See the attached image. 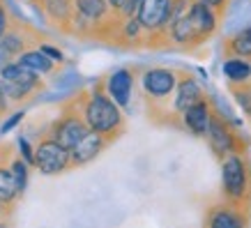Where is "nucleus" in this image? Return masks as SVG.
Here are the masks:
<instances>
[{
    "label": "nucleus",
    "instance_id": "nucleus-1",
    "mask_svg": "<svg viewBox=\"0 0 251 228\" xmlns=\"http://www.w3.org/2000/svg\"><path fill=\"white\" fill-rule=\"evenodd\" d=\"M120 108L122 106L108 92L95 90L83 106V120L92 131H99L106 138H115L122 131V122H125Z\"/></svg>",
    "mask_w": 251,
    "mask_h": 228
},
{
    "label": "nucleus",
    "instance_id": "nucleus-2",
    "mask_svg": "<svg viewBox=\"0 0 251 228\" xmlns=\"http://www.w3.org/2000/svg\"><path fill=\"white\" fill-rule=\"evenodd\" d=\"M221 187H224V196L228 198V203L233 205L247 203L251 194L249 166L237 152H228L221 161Z\"/></svg>",
    "mask_w": 251,
    "mask_h": 228
},
{
    "label": "nucleus",
    "instance_id": "nucleus-3",
    "mask_svg": "<svg viewBox=\"0 0 251 228\" xmlns=\"http://www.w3.org/2000/svg\"><path fill=\"white\" fill-rule=\"evenodd\" d=\"M72 164V152L55 138H46L35 150V166L44 175H58Z\"/></svg>",
    "mask_w": 251,
    "mask_h": 228
},
{
    "label": "nucleus",
    "instance_id": "nucleus-4",
    "mask_svg": "<svg viewBox=\"0 0 251 228\" xmlns=\"http://www.w3.org/2000/svg\"><path fill=\"white\" fill-rule=\"evenodd\" d=\"M175 0H143L138 9V21L145 28V32H161L166 30L168 21L173 16Z\"/></svg>",
    "mask_w": 251,
    "mask_h": 228
},
{
    "label": "nucleus",
    "instance_id": "nucleus-5",
    "mask_svg": "<svg viewBox=\"0 0 251 228\" xmlns=\"http://www.w3.org/2000/svg\"><path fill=\"white\" fill-rule=\"evenodd\" d=\"M177 74L173 69H166V67H152L148 69L143 76H141V85L148 97L152 99H164V97H171L177 88Z\"/></svg>",
    "mask_w": 251,
    "mask_h": 228
},
{
    "label": "nucleus",
    "instance_id": "nucleus-6",
    "mask_svg": "<svg viewBox=\"0 0 251 228\" xmlns=\"http://www.w3.org/2000/svg\"><path fill=\"white\" fill-rule=\"evenodd\" d=\"M189 19H191V25H194V30H196V37L198 42H203L217 30V9L205 5V2H201V0H194L189 2Z\"/></svg>",
    "mask_w": 251,
    "mask_h": 228
},
{
    "label": "nucleus",
    "instance_id": "nucleus-7",
    "mask_svg": "<svg viewBox=\"0 0 251 228\" xmlns=\"http://www.w3.org/2000/svg\"><path fill=\"white\" fill-rule=\"evenodd\" d=\"M88 131H90V127L85 125L83 118H78V115H65L60 122H55L53 138L60 145H65L67 150H72Z\"/></svg>",
    "mask_w": 251,
    "mask_h": 228
},
{
    "label": "nucleus",
    "instance_id": "nucleus-8",
    "mask_svg": "<svg viewBox=\"0 0 251 228\" xmlns=\"http://www.w3.org/2000/svg\"><path fill=\"white\" fill-rule=\"evenodd\" d=\"M212 118H214V113H212V108H210V101H205V99H198L189 108L182 111L184 127H187L194 136H205L207 129H210Z\"/></svg>",
    "mask_w": 251,
    "mask_h": 228
},
{
    "label": "nucleus",
    "instance_id": "nucleus-9",
    "mask_svg": "<svg viewBox=\"0 0 251 228\" xmlns=\"http://www.w3.org/2000/svg\"><path fill=\"white\" fill-rule=\"evenodd\" d=\"M106 143H108V138L104 136V134L90 129L72 150H69L72 152V164H74V166H83V164L92 161L97 154H101V150L106 148Z\"/></svg>",
    "mask_w": 251,
    "mask_h": 228
},
{
    "label": "nucleus",
    "instance_id": "nucleus-10",
    "mask_svg": "<svg viewBox=\"0 0 251 228\" xmlns=\"http://www.w3.org/2000/svg\"><path fill=\"white\" fill-rule=\"evenodd\" d=\"M207 143L214 150V154L219 157H226L228 152H235V134L226 122L214 115L212 122H210V129H207Z\"/></svg>",
    "mask_w": 251,
    "mask_h": 228
},
{
    "label": "nucleus",
    "instance_id": "nucleus-11",
    "mask_svg": "<svg viewBox=\"0 0 251 228\" xmlns=\"http://www.w3.org/2000/svg\"><path fill=\"white\" fill-rule=\"evenodd\" d=\"M131 88H134V76H131L129 69H115L113 74L106 78V92L122 108L129 106Z\"/></svg>",
    "mask_w": 251,
    "mask_h": 228
},
{
    "label": "nucleus",
    "instance_id": "nucleus-12",
    "mask_svg": "<svg viewBox=\"0 0 251 228\" xmlns=\"http://www.w3.org/2000/svg\"><path fill=\"white\" fill-rule=\"evenodd\" d=\"M0 78L7 81V83H14V85H21L23 90L30 92L32 88H37L39 78H37V72H32L30 67H25L21 62H9L7 67L0 69Z\"/></svg>",
    "mask_w": 251,
    "mask_h": 228
},
{
    "label": "nucleus",
    "instance_id": "nucleus-13",
    "mask_svg": "<svg viewBox=\"0 0 251 228\" xmlns=\"http://www.w3.org/2000/svg\"><path fill=\"white\" fill-rule=\"evenodd\" d=\"M203 99V90L201 85L191 78V76H182L177 81V88H175V97H173V108L177 113H182L184 108H189L194 101Z\"/></svg>",
    "mask_w": 251,
    "mask_h": 228
},
{
    "label": "nucleus",
    "instance_id": "nucleus-14",
    "mask_svg": "<svg viewBox=\"0 0 251 228\" xmlns=\"http://www.w3.org/2000/svg\"><path fill=\"white\" fill-rule=\"evenodd\" d=\"M207 224L212 228H242L247 224V217L237 212V207L230 205H219L212 207L210 214H207Z\"/></svg>",
    "mask_w": 251,
    "mask_h": 228
},
{
    "label": "nucleus",
    "instance_id": "nucleus-15",
    "mask_svg": "<svg viewBox=\"0 0 251 228\" xmlns=\"http://www.w3.org/2000/svg\"><path fill=\"white\" fill-rule=\"evenodd\" d=\"M224 74L233 85L247 83L251 78V62L249 58H240V55H230L224 60Z\"/></svg>",
    "mask_w": 251,
    "mask_h": 228
},
{
    "label": "nucleus",
    "instance_id": "nucleus-16",
    "mask_svg": "<svg viewBox=\"0 0 251 228\" xmlns=\"http://www.w3.org/2000/svg\"><path fill=\"white\" fill-rule=\"evenodd\" d=\"M74 9L83 21L97 23L111 12V5H108V0H76Z\"/></svg>",
    "mask_w": 251,
    "mask_h": 228
},
{
    "label": "nucleus",
    "instance_id": "nucleus-17",
    "mask_svg": "<svg viewBox=\"0 0 251 228\" xmlns=\"http://www.w3.org/2000/svg\"><path fill=\"white\" fill-rule=\"evenodd\" d=\"M21 65L25 67H30L32 72H37V74H46V72H51L55 65V60H51L49 55L39 49V51H25V53H19V60Z\"/></svg>",
    "mask_w": 251,
    "mask_h": 228
},
{
    "label": "nucleus",
    "instance_id": "nucleus-18",
    "mask_svg": "<svg viewBox=\"0 0 251 228\" xmlns=\"http://www.w3.org/2000/svg\"><path fill=\"white\" fill-rule=\"evenodd\" d=\"M19 194H21V187H19V182H16L14 173H12L9 168L0 166V201L12 203Z\"/></svg>",
    "mask_w": 251,
    "mask_h": 228
},
{
    "label": "nucleus",
    "instance_id": "nucleus-19",
    "mask_svg": "<svg viewBox=\"0 0 251 228\" xmlns=\"http://www.w3.org/2000/svg\"><path fill=\"white\" fill-rule=\"evenodd\" d=\"M230 55H240V58H251V25L242 28L235 37L228 42Z\"/></svg>",
    "mask_w": 251,
    "mask_h": 228
},
{
    "label": "nucleus",
    "instance_id": "nucleus-20",
    "mask_svg": "<svg viewBox=\"0 0 251 228\" xmlns=\"http://www.w3.org/2000/svg\"><path fill=\"white\" fill-rule=\"evenodd\" d=\"M46 12L53 19H67L72 12V0H46Z\"/></svg>",
    "mask_w": 251,
    "mask_h": 228
},
{
    "label": "nucleus",
    "instance_id": "nucleus-21",
    "mask_svg": "<svg viewBox=\"0 0 251 228\" xmlns=\"http://www.w3.org/2000/svg\"><path fill=\"white\" fill-rule=\"evenodd\" d=\"M233 95H235L237 104L242 106V111L247 115H251V85L249 83H240L233 88Z\"/></svg>",
    "mask_w": 251,
    "mask_h": 228
},
{
    "label": "nucleus",
    "instance_id": "nucleus-22",
    "mask_svg": "<svg viewBox=\"0 0 251 228\" xmlns=\"http://www.w3.org/2000/svg\"><path fill=\"white\" fill-rule=\"evenodd\" d=\"M0 42H2L5 46H7V49H9V53H12V55L21 53V51H23V46H25V44H23V39L19 37L16 32H9V35L5 32V37L0 39Z\"/></svg>",
    "mask_w": 251,
    "mask_h": 228
},
{
    "label": "nucleus",
    "instance_id": "nucleus-23",
    "mask_svg": "<svg viewBox=\"0 0 251 228\" xmlns=\"http://www.w3.org/2000/svg\"><path fill=\"white\" fill-rule=\"evenodd\" d=\"M25 164H28L25 159H23V161L16 159L14 166H12V173H14L16 182H19V187H21V191H23V187H25V177H28V168H25Z\"/></svg>",
    "mask_w": 251,
    "mask_h": 228
},
{
    "label": "nucleus",
    "instance_id": "nucleus-24",
    "mask_svg": "<svg viewBox=\"0 0 251 228\" xmlns=\"http://www.w3.org/2000/svg\"><path fill=\"white\" fill-rule=\"evenodd\" d=\"M141 2L143 0H127L125 7H122V16H136L138 9H141Z\"/></svg>",
    "mask_w": 251,
    "mask_h": 228
},
{
    "label": "nucleus",
    "instance_id": "nucleus-25",
    "mask_svg": "<svg viewBox=\"0 0 251 228\" xmlns=\"http://www.w3.org/2000/svg\"><path fill=\"white\" fill-rule=\"evenodd\" d=\"M19 148H21V152H23V159L28 161V164H35V152L30 150V145H28L25 138H19Z\"/></svg>",
    "mask_w": 251,
    "mask_h": 228
},
{
    "label": "nucleus",
    "instance_id": "nucleus-26",
    "mask_svg": "<svg viewBox=\"0 0 251 228\" xmlns=\"http://www.w3.org/2000/svg\"><path fill=\"white\" fill-rule=\"evenodd\" d=\"M42 51H44V53L49 55L51 60H55V62H62V60H65V58H62V53H60V51H58V49H53V46L44 44V46H42Z\"/></svg>",
    "mask_w": 251,
    "mask_h": 228
},
{
    "label": "nucleus",
    "instance_id": "nucleus-27",
    "mask_svg": "<svg viewBox=\"0 0 251 228\" xmlns=\"http://www.w3.org/2000/svg\"><path fill=\"white\" fill-rule=\"evenodd\" d=\"M9 60H12V53H9V49L2 42H0V69L2 67H7Z\"/></svg>",
    "mask_w": 251,
    "mask_h": 228
},
{
    "label": "nucleus",
    "instance_id": "nucleus-28",
    "mask_svg": "<svg viewBox=\"0 0 251 228\" xmlns=\"http://www.w3.org/2000/svg\"><path fill=\"white\" fill-rule=\"evenodd\" d=\"M21 118H23V113H14V115H12V118H9L7 122H5V125H2V127H0V131H2V134H7V131L12 129V127H14L16 122L21 120Z\"/></svg>",
    "mask_w": 251,
    "mask_h": 228
},
{
    "label": "nucleus",
    "instance_id": "nucleus-29",
    "mask_svg": "<svg viewBox=\"0 0 251 228\" xmlns=\"http://www.w3.org/2000/svg\"><path fill=\"white\" fill-rule=\"evenodd\" d=\"M5 32H7V12L0 5V39L5 37Z\"/></svg>",
    "mask_w": 251,
    "mask_h": 228
},
{
    "label": "nucleus",
    "instance_id": "nucleus-30",
    "mask_svg": "<svg viewBox=\"0 0 251 228\" xmlns=\"http://www.w3.org/2000/svg\"><path fill=\"white\" fill-rule=\"evenodd\" d=\"M125 2H127V0H108V5H111V12H115V14H122V7H125Z\"/></svg>",
    "mask_w": 251,
    "mask_h": 228
},
{
    "label": "nucleus",
    "instance_id": "nucleus-31",
    "mask_svg": "<svg viewBox=\"0 0 251 228\" xmlns=\"http://www.w3.org/2000/svg\"><path fill=\"white\" fill-rule=\"evenodd\" d=\"M201 2H205V5H210V7H214V9H221L226 5V0H201Z\"/></svg>",
    "mask_w": 251,
    "mask_h": 228
},
{
    "label": "nucleus",
    "instance_id": "nucleus-32",
    "mask_svg": "<svg viewBox=\"0 0 251 228\" xmlns=\"http://www.w3.org/2000/svg\"><path fill=\"white\" fill-rule=\"evenodd\" d=\"M5 214V201H0V217Z\"/></svg>",
    "mask_w": 251,
    "mask_h": 228
},
{
    "label": "nucleus",
    "instance_id": "nucleus-33",
    "mask_svg": "<svg viewBox=\"0 0 251 228\" xmlns=\"http://www.w3.org/2000/svg\"><path fill=\"white\" fill-rule=\"evenodd\" d=\"M0 97H5V88H2V81H0Z\"/></svg>",
    "mask_w": 251,
    "mask_h": 228
}]
</instances>
